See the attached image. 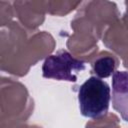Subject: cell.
<instances>
[{
  "instance_id": "6da1fadb",
  "label": "cell",
  "mask_w": 128,
  "mask_h": 128,
  "mask_svg": "<svg viewBox=\"0 0 128 128\" xmlns=\"http://www.w3.org/2000/svg\"><path fill=\"white\" fill-rule=\"evenodd\" d=\"M110 100L111 88L107 82L99 77H89L79 88V108L85 117L99 118L104 116L108 111Z\"/></svg>"
},
{
  "instance_id": "7a4b0ae2",
  "label": "cell",
  "mask_w": 128,
  "mask_h": 128,
  "mask_svg": "<svg viewBox=\"0 0 128 128\" xmlns=\"http://www.w3.org/2000/svg\"><path fill=\"white\" fill-rule=\"evenodd\" d=\"M84 69V61L73 57L66 50H59L45 59L42 66V74L45 78L75 82L78 74Z\"/></svg>"
},
{
  "instance_id": "3957f363",
  "label": "cell",
  "mask_w": 128,
  "mask_h": 128,
  "mask_svg": "<svg viewBox=\"0 0 128 128\" xmlns=\"http://www.w3.org/2000/svg\"><path fill=\"white\" fill-rule=\"evenodd\" d=\"M112 104L122 119L128 122V71L113 73Z\"/></svg>"
},
{
  "instance_id": "277c9868",
  "label": "cell",
  "mask_w": 128,
  "mask_h": 128,
  "mask_svg": "<svg viewBox=\"0 0 128 128\" xmlns=\"http://www.w3.org/2000/svg\"><path fill=\"white\" fill-rule=\"evenodd\" d=\"M92 67L93 72L96 74V77L103 78L110 76L114 72L116 68V63L111 57H101L92 64Z\"/></svg>"
}]
</instances>
